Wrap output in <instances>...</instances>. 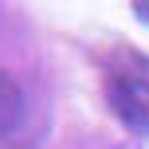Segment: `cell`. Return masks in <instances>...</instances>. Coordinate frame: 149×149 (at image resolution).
<instances>
[{
  "label": "cell",
  "mask_w": 149,
  "mask_h": 149,
  "mask_svg": "<svg viewBox=\"0 0 149 149\" xmlns=\"http://www.w3.org/2000/svg\"><path fill=\"white\" fill-rule=\"evenodd\" d=\"M134 12H137V20H145V24H149V0H137Z\"/></svg>",
  "instance_id": "cell-3"
},
{
  "label": "cell",
  "mask_w": 149,
  "mask_h": 149,
  "mask_svg": "<svg viewBox=\"0 0 149 149\" xmlns=\"http://www.w3.org/2000/svg\"><path fill=\"white\" fill-rule=\"evenodd\" d=\"M20 122H24V90L0 67V134H12Z\"/></svg>",
  "instance_id": "cell-2"
},
{
  "label": "cell",
  "mask_w": 149,
  "mask_h": 149,
  "mask_svg": "<svg viewBox=\"0 0 149 149\" xmlns=\"http://www.w3.org/2000/svg\"><path fill=\"white\" fill-rule=\"evenodd\" d=\"M106 98L122 126L134 134H149V59L137 55H118V67L106 79Z\"/></svg>",
  "instance_id": "cell-1"
}]
</instances>
